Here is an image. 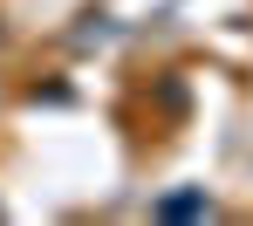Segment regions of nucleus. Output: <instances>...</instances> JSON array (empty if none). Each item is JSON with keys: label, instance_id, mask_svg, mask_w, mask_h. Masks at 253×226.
<instances>
[{"label": "nucleus", "instance_id": "obj_1", "mask_svg": "<svg viewBox=\"0 0 253 226\" xmlns=\"http://www.w3.org/2000/svg\"><path fill=\"white\" fill-rule=\"evenodd\" d=\"M219 206H212L206 185H192V192H165V199H151V220H212Z\"/></svg>", "mask_w": 253, "mask_h": 226}]
</instances>
